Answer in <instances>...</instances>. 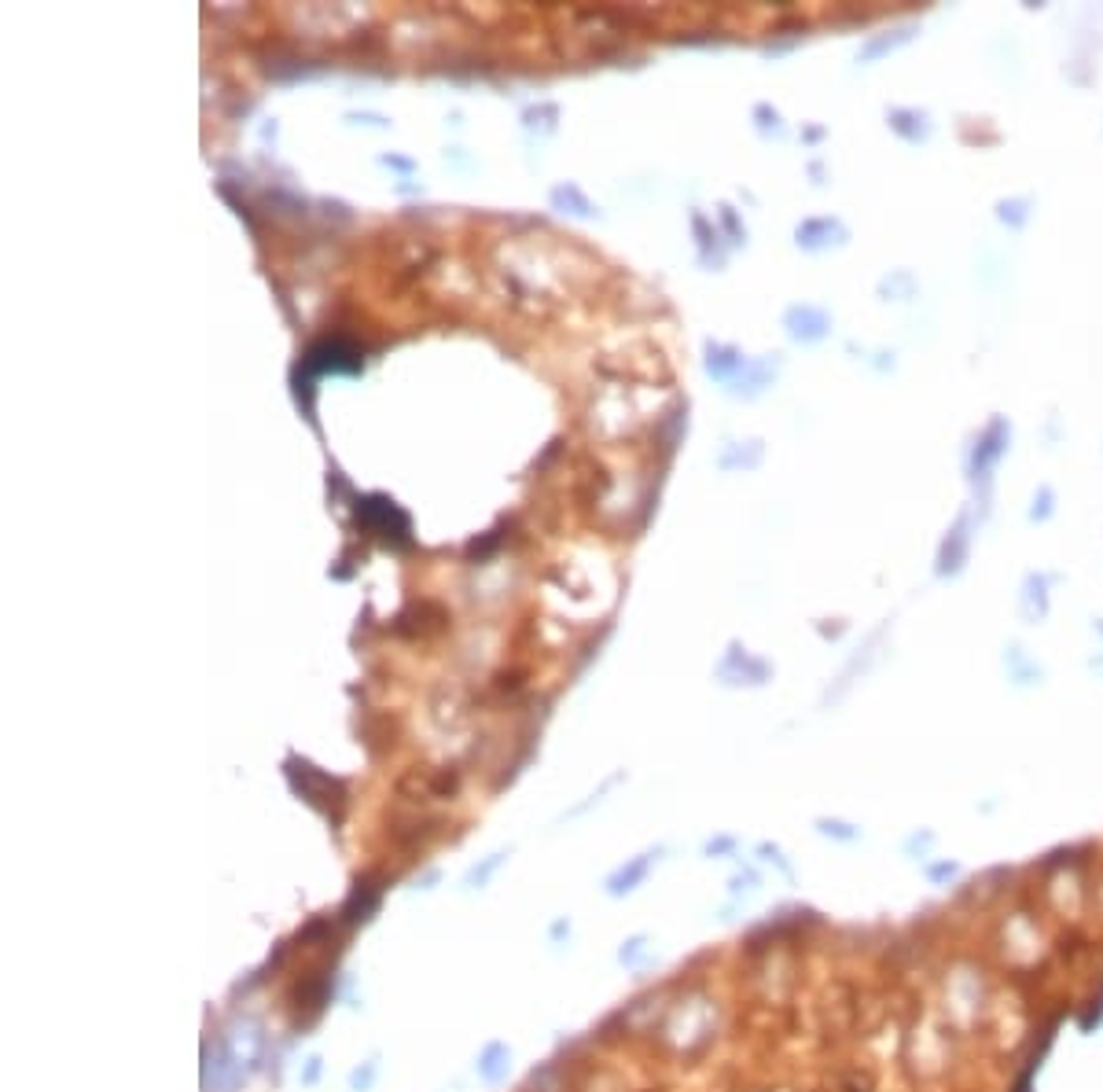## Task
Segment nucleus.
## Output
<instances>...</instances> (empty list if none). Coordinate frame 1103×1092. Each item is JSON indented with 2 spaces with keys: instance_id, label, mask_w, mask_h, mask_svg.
I'll return each instance as SVG.
<instances>
[{
  "instance_id": "f257e3e1",
  "label": "nucleus",
  "mask_w": 1103,
  "mask_h": 1092,
  "mask_svg": "<svg viewBox=\"0 0 1103 1092\" xmlns=\"http://www.w3.org/2000/svg\"><path fill=\"white\" fill-rule=\"evenodd\" d=\"M287 776H291V784L299 787V794L306 802H313V806H324L328 813H331V806L324 802V799H331V791L335 794H342V787H338V780H331V776H324V773H316V768L309 765V761H287ZM331 802H342V799H331Z\"/></svg>"
},
{
  "instance_id": "7ed1b4c3",
  "label": "nucleus",
  "mask_w": 1103,
  "mask_h": 1092,
  "mask_svg": "<svg viewBox=\"0 0 1103 1092\" xmlns=\"http://www.w3.org/2000/svg\"><path fill=\"white\" fill-rule=\"evenodd\" d=\"M376 905H379V886H368V883H357L353 886V893H350V901L342 905V924H350V927H361L368 916L376 912Z\"/></svg>"
},
{
  "instance_id": "f03ea898",
  "label": "nucleus",
  "mask_w": 1103,
  "mask_h": 1092,
  "mask_svg": "<svg viewBox=\"0 0 1103 1092\" xmlns=\"http://www.w3.org/2000/svg\"><path fill=\"white\" fill-rule=\"evenodd\" d=\"M475 1071H478V1078L485 1085H501L508 1078V1071H511V1049L504 1045V1041H489V1045L478 1052Z\"/></svg>"
},
{
  "instance_id": "39448f33",
  "label": "nucleus",
  "mask_w": 1103,
  "mask_h": 1092,
  "mask_svg": "<svg viewBox=\"0 0 1103 1092\" xmlns=\"http://www.w3.org/2000/svg\"><path fill=\"white\" fill-rule=\"evenodd\" d=\"M501 861H504V854H493V857H489V861H482V864H475V868H471V872H468V879H463V883H468V890H482V886L489 883V876H493V872H497V868H501Z\"/></svg>"
},
{
  "instance_id": "20e7f679",
  "label": "nucleus",
  "mask_w": 1103,
  "mask_h": 1092,
  "mask_svg": "<svg viewBox=\"0 0 1103 1092\" xmlns=\"http://www.w3.org/2000/svg\"><path fill=\"white\" fill-rule=\"evenodd\" d=\"M644 868H648V861H636V864L622 868V872H615V876L607 879V893H610V898H622V893H629V890H633V883L644 876Z\"/></svg>"
},
{
  "instance_id": "423d86ee",
  "label": "nucleus",
  "mask_w": 1103,
  "mask_h": 1092,
  "mask_svg": "<svg viewBox=\"0 0 1103 1092\" xmlns=\"http://www.w3.org/2000/svg\"><path fill=\"white\" fill-rule=\"evenodd\" d=\"M376 1071H379V1066H376V1063H368L364 1071H353V1074H350V1085H353L357 1092H368V1085L376 1081Z\"/></svg>"
}]
</instances>
